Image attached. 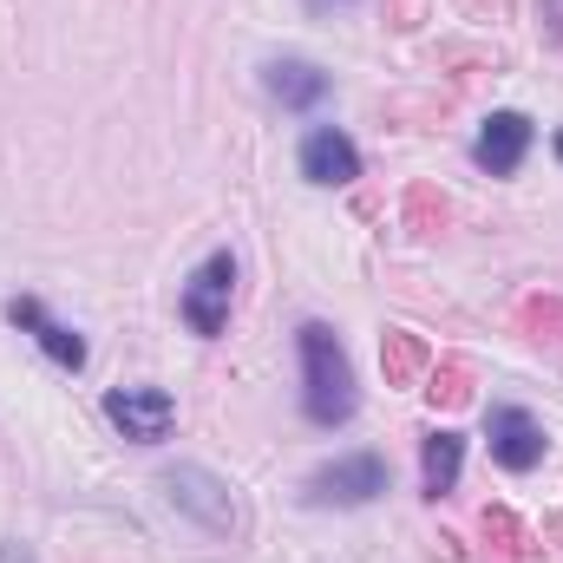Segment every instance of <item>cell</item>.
I'll list each match as a JSON object with an SVG mask.
<instances>
[{"instance_id":"d6986e66","label":"cell","mask_w":563,"mask_h":563,"mask_svg":"<svg viewBox=\"0 0 563 563\" xmlns=\"http://www.w3.org/2000/svg\"><path fill=\"white\" fill-rule=\"evenodd\" d=\"M558 157H563V132H558Z\"/></svg>"},{"instance_id":"7c38bea8","label":"cell","mask_w":563,"mask_h":563,"mask_svg":"<svg viewBox=\"0 0 563 563\" xmlns=\"http://www.w3.org/2000/svg\"><path fill=\"white\" fill-rule=\"evenodd\" d=\"M380 367H387V387H413L426 367H432V354H426L420 334H407V328H387V341H380Z\"/></svg>"},{"instance_id":"8992f818","label":"cell","mask_w":563,"mask_h":563,"mask_svg":"<svg viewBox=\"0 0 563 563\" xmlns=\"http://www.w3.org/2000/svg\"><path fill=\"white\" fill-rule=\"evenodd\" d=\"M485 439H492V459H498L505 472L544 465V426L531 420L525 407H492V413H485Z\"/></svg>"},{"instance_id":"9c48e42d","label":"cell","mask_w":563,"mask_h":563,"mask_svg":"<svg viewBox=\"0 0 563 563\" xmlns=\"http://www.w3.org/2000/svg\"><path fill=\"white\" fill-rule=\"evenodd\" d=\"M525 151H531V119H525V112H492L485 132H478V144H472L478 170H492V177H511V170L525 164Z\"/></svg>"},{"instance_id":"5b68a950","label":"cell","mask_w":563,"mask_h":563,"mask_svg":"<svg viewBox=\"0 0 563 563\" xmlns=\"http://www.w3.org/2000/svg\"><path fill=\"white\" fill-rule=\"evenodd\" d=\"M106 420L119 426L125 439H139V445H157L170 432V420H177V407H170L164 387H112L106 394Z\"/></svg>"},{"instance_id":"2e32d148","label":"cell","mask_w":563,"mask_h":563,"mask_svg":"<svg viewBox=\"0 0 563 563\" xmlns=\"http://www.w3.org/2000/svg\"><path fill=\"white\" fill-rule=\"evenodd\" d=\"M426 20V0H394V26H420Z\"/></svg>"},{"instance_id":"277c9868","label":"cell","mask_w":563,"mask_h":563,"mask_svg":"<svg viewBox=\"0 0 563 563\" xmlns=\"http://www.w3.org/2000/svg\"><path fill=\"white\" fill-rule=\"evenodd\" d=\"M230 295H236V256L217 250V256L197 263V276L184 282V321H190L197 334H223V321H230Z\"/></svg>"},{"instance_id":"4fadbf2b","label":"cell","mask_w":563,"mask_h":563,"mask_svg":"<svg viewBox=\"0 0 563 563\" xmlns=\"http://www.w3.org/2000/svg\"><path fill=\"white\" fill-rule=\"evenodd\" d=\"M478 531H485V544H492V551H498V558H505V563H525V558H531V551H538V544L525 538V525H518L511 511H498V505H492V511L478 518Z\"/></svg>"},{"instance_id":"6da1fadb","label":"cell","mask_w":563,"mask_h":563,"mask_svg":"<svg viewBox=\"0 0 563 563\" xmlns=\"http://www.w3.org/2000/svg\"><path fill=\"white\" fill-rule=\"evenodd\" d=\"M295 341H301V413L314 426H347L354 420V367H347V347L334 341L328 321H308Z\"/></svg>"},{"instance_id":"ba28073f","label":"cell","mask_w":563,"mask_h":563,"mask_svg":"<svg viewBox=\"0 0 563 563\" xmlns=\"http://www.w3.org/2000/svg\"><path fill=\"white\" fill-rule=\"evenodd\" d=\"M301 177H308V184H321V190L354 184V177H361V151H354V139H347V132H334V125L308 132V139H301Z\"/></svg>"},{"instance_id":"5bb4252c","label":"cell","mask_w":563,"mask_h":563,"mask_svg":"<svg viewBox=\"0 0 563 563\" xmlns=\"http://www.w3.org/2000/svg\"><path fill=\"white\" fill-rule=\"evenodd\" d=\"M426 400L432 407H465L472 400V367L465 361H432L426 367Z\"/></svg>"},{"instance_id":"e0dca14e","label":"cell","mask_w":563,"mask_h":563,"mask_svg":"<svg viewBox=\"0 0 563 563\" xmlns=\"http://www.w3.org/2000/svg\"><path fill=\"white\" fill-rule=\"evenodd\" d=\"M308 13H341V7H354V0H301Z\"/></svg>"},{"instance_id":"ac0fdd59","label":"cell","mask_w":563,"mask_h":563,"mask_svg":"<svg viewBox=\"0 0 563 563\" xmlns=\"http://www.w3.org/2000/svg\"><path fill=\"white\" fill-rule=\"evenodd\" d=\"M0 563H26V551H20V558H13V551H0Z\"/></svg>"},{"instance_id":"3957f363","label":"cell","mask_w":563,"mask_h":563,"mask_svg":"<svg viewBox=\"0 0 563 563\" xmlns=\"http://www.w3.org/2000/svg\"><path fill=\"white\" fill-rule=\"evenodd\" d=\"M380 492H387V459H380V452L334 459V465H321V472L308 478V505H334V511L367 505V498H380Z\"/></svg>"},{"instance_id":"8fae6325","label":"cell","mask_w":563,"mask_h":563,"mask_svg":"<svg viewBox=\"0 0 563 563\" xmlns=\"http://www.w3.org/2000/svg\"><path fill=\"white\" fill-rule=\"evenodd\" d=\"M459 465H465V439L459 432H426L420 439V485H426V498H445L452 485H459Z\"/></svg>"},{"instance_id":"9a60e30c","label":"cell","mask_w":563,"mask_h":563,"mask_svg":"<svg viewBox=\"0 0 563 563\" xmlns=\"http://www.w3.org/2000/svg\"><path fill=\"white\" fill-rule=\"evenodd\" d=\"M445 217H452V210H445V197H439L432 184H413V197H407V230H413V236H439V230H445Z\"/></svg>"},{"instance_id":"30bf717a","label":"cell","mask_w":563,"mask_h":563,"mask_svg":"<svg viewBox=\"0 0 563 563\" xmlns=\"http://www.w3.org/2000/svg\"><path fill=\"white\" fill-rule=\"evenodd\" d=\"M263 86H269V99H282L288 112H314L328 99V73L308 66V59H269L263 66Z\"/></svg>"},{"instance_id":"52a82bcc","label":"cell","mask_w":563,"mask_h":563,"mask_svg":"<svg viewBox=\"0 0 563 563\" xmlns=\"http://www.w3.org/2000/svg\"><path fill=\"white\" fill-rule=\"evenodd\" d=\"M7 321H13V328H26L53 367H66V374H79V367H86V341H79L66 321H53V314L40 308V295H13V301H7Z\"/></svg>"},{"instance_id":"7a4b0ae2","label":"cell","mask_w":563,"mask_h":563,"mask_svg":"<svg viewBox=\"0 0 563 563\" xmlns=\"http://www.w3.org/2000/svg\"><path fill=\"white\" fill-rule=\"evenodd\" d=\"M164 498L197 525V531H210V538H236V525H243V511H236V498H230V485L210 472V465H170L164 478Z\"/></svg>"}]
</instances>
